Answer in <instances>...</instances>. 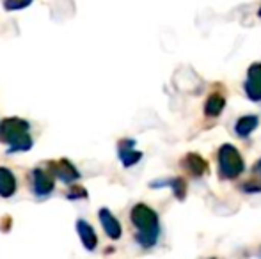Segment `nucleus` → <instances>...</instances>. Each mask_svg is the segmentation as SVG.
I'll return each instance as SVG.
<instances>
[{
  "instance_id": "nucleus-1",
  "label": "nucleus",
  "mask_w": 261,
  "mask_h": 259,
  "mask_svg": "<svg viewBox=\"0 0 261 259\" xmlns=\"http://www.w3.org/2000/svg\"><path fill=\"white\" fill-rule=\"evenodd\" d=\"M134 225L137 227V242L144 249H149L156 243L160 235V224H158V215L146 204H135L130 213Z\"/></svg>"
},
{
  "instance_id": "nucleus-2",
  "label": "nucleus",
  "mask_w": 261,
  "mask_h": 259,
  "mask_svg": "<svg viewBox=\"0 0 261 259\" xmlns=\"http://www.w3.org/2000/svg\"><path fill=\"white\" fill-rule=\"evenodd\" d=\"M27 123L21 119H6L0 125V140L11 144V151L31 148V138L27 135Z\"/></svg>"
},
{
  "instance_id": "nucleus-3",
  "label": "nucleus",
  "mask_w": 261,
  "mask_h": 259,
  "mask_svg": "<svg viewBox=\"0 0 261 259\" xmlns=\"http://www.w3.org/2000/svg\"><path fill=\"white\" fill-rule=\"evenodd\" d=\"M219 174L224 180H237L245 169L244 158H242L240 151L234 146L224 144L219 149Z\"/></svg>"
},
{
  "instance_id": "nucleus-4",
  "label": "nucleus",
  "mask_w": 261,
  "mask_h": 259,
  "mask_svg": "<svg viewBox=\"0 0 261 259\" xmlns=\"http://www.w3.org/2000/svg\"><path fill=\"white\" fill-rule=\"evenodd\" d=\"M244 91L251 101L261 100V63L251 64L247 71V80L244 83Z\"/></svg>"
},
{
  "instance_id": "nucleus-5",
  "label": "nucleus",
  "mask_w": 261,
  "mask_h": 259,
  "mask_svg": "<svg viewBox=\"0 0 261 259\" xmlns=\"http://www.w3.org/2000/svg\"><path fill=\"white\" fill-rule=\"evenodd\" d=\"M181 167L194 178H201L208 172V163L203 156H199L197 153H189L185 158L181 160Z\"/></svg>"
},
{
  "instance_id": "nucleus-6",
  "label": "nucleus",
  "mask_w": 261,
  "mask_h": 259,
  "mask_svg": "<svg viewBox=\"0 0 261 259\" xmlns=\"http://www.w3.org/2000/svg\"><path fill=\"white\" fill-rule=\"evenodd\" d=\"M100 222H101V225H103V229H105V233H107V236L109 238H112V240H117V238H121V224H119V220H117L116 217H114L112 213H110L109 210H100Z\"/></svg>"
},
{
  "instance_id": "nucleus-7",
  "label": "nucleus",
  "mask_w": 261,
  "mask_h": 259,
  "mask_svg": "<svg viewBox=\"0 0 261 259\" xmlns=\"http://www.w3.org/2000/svg\"><path fill=\"white\" fill-rule=\"evenodd\" d=\"M76 231H79L80 240H82L84 247H86L87 250H94V249H96L98 236H96V233H94V229L91 227V225L87 224L86 220H79V222H76Z\"/></svg>"
},
{
  "instance_id": "nucleus-8",
  "label": "nucleus",
  "mask_w": 261,
  "mask_h": 259,
  "mask_svg": "<svg viewBox=\"0 0 261 259\" xmlns=\"http://www.w3.org/2000/svg\"><path fill=\"white\" fill-rule=\"evenodd\" d=\"M32 180H34V190L38 195H48L54 190V180L41 169H36L32 172Z\"/></svg>"
},
{
  "instance_id": "nucleus-9",
  "label": "nucleus",
  "mask_w": 261,
  "mask_h": 259,
  "mask_svg": "<svg viewBox=\"0 0 261 259\" xmlns=\"http://www.w3.org/2000/svg\"><path fill=\"white\" fill-rule=\"evenodd\" d=\"M134 140H124L119 144V158L123 162L124 167H132L142 158V153L135 151L134 149Z\"/></svg>"
},
{
  "instance_id": "nucleus-10",
  "label": "nucleus",
  "mask_w": 261,
  "mask_h": 259,
  "mask_svg": "<svg viewBox=\"0 0 261 259\" xmlns=\"http://www.w3.org/2000/svg\"><path fill=\"white\" fill-rule=\"evenodd\" d=\"M259 126V118L258 116H242L240 119L234 125V131H237L238 137L247 138L256 128Z\"/></svg>"
},
{
  "instance_id": "nucleus-11",
  "label": "nucleus",
  "mask_w": 261,
  "mask_h": 259,
  "mask_svg": "<svg viewBox=\"0 0 261 259\" xmlns=\"http://www.w3.org/2000/svg\"><path fill=\"white\" fill-rule=\"evenodd\" d=\"M224 107H226V98L220 93H213L210 94L206 103H204V114L208 118H219L222 114Z\"/></svg>"
},
{
  "instance_id": "nucleus-12",
  "label": "nucleus",
  "mask_w": 261,
  "mask_h": 259,
  "mask_svg": "<svg viewBox=\"0 0 261 259\" xmlns=\"http://www.w3.org/2000/svg\"><path fill=\"white\" fill-rule=\"evenodd\" d=\"M151 187H171L172 194L178 197L179 200H183L187 195V181L183 178H171V180H165V181H156Z\"/></svg>"
},
{
  "instance_id": "nucleus-13",
  "label": "nucleus",
  "mask_w": 261,
  "mask_h": 259,
  "mask_svg": "<svg viewBox=\"0 0 261 259\" xmlns=\"http://www.w3.org/2000/svg\"><path fill=\"white\" fill-rule=\"evenodd\" d=\"M16 190V181L9 169L0 167V195L2 197H11Z\"/></svg>"
},
{
  "instance_id": "nucleus-14",
  "label": "nucleus",
  "mask_w": 261,
  "mask_h": 259,
  "mask_svg": "<svg viewBox=\"0 0 261 259\" xmlns=\"http://www.w3.org/2000/svg\"><path fill=\"white\" fill-rule=\"evenodd\" d=\"M54 172L57 174L62 181H66V183H69V181H73V180L79 178V172L75 170V167H73L69 162H66V160H61L59 163H55Z\"/></svg>"
},
{
  "instance_id": "nucleus-15",
  "label": "nucleus",
  "mask_w": 261,
  "mask_h": 259,
  "mask_svg": "<svg viewBox=\"0 0 261 259\" xmlns=\"http://www.w3.org/2000/svg\"><path fill=\"white\" fill-rule=\"evenodd\" d=\"M242 190L249 194H258L261 192V181H247L245 185H242Z\"/></svg>"
},
{
  "instance_id": "nucleus-16",
  "label": "nucleus",
  "mask_w": 261,
  "mask_h": 259,
  "mask_svg": "<svg viewBox=\"0 0 261 259\" xmlns=\"http://www.w3.org/2000/svg\"><path fill=\"white\" fill-rule=\"evenodd\" d=\"M31 0H6V7L7 9H21V7L29 6Z\"/></svg>"
},
{
  "instance_id": "nucleus-17",
  "label": "nucleus",
  "mask_w": 261,
  "mask_h": 259,
  "mask_svg": "<svg viewBox=\"0 0 261 259\" xmlns=\"http://www.w3.org/2000/svg\"><path fill=\"white\" fill-rule=\"evenodd\" d=\"M86 195V192H84V188H73V192H69V197H84Z\"/></svg>"
},
{
  "instance_id": "nucleus-18",
  "label": "nucleus",
  "mask_w": 261,
  "mask_h": 259,
  "mask_svg": "<svg viewBox=\"0 0 261 259\" xmlns=\"http://www.w3.org/2000/svg\"><path fill=\"white\" fill-rule=\"evenodd\" d=\"M254 170H256V172H259V170H261V160H259V162L254 165Z\"/></svg>"
},
{
  "instance_id": "nucleus-19",
  "label": "nucleus",
  "mask_w": 261,
  "mask_h": 259,
  "mask_svg": "<svg viewBox=\"0 0 261 259\" xmlns=\"http://www.w3.org/2000/svg\"><path fill=\"white\" fill-rule=\"evenodd\" d=\"M258 16H261V7H259V9H258Z\"/></svg>"
}]
</instances>
